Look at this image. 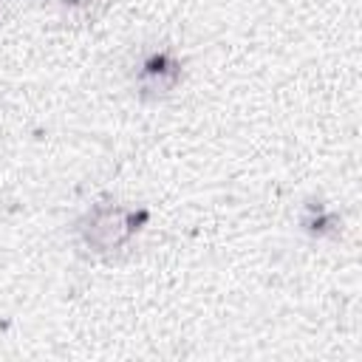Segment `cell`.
Instances as JSON below:
<instances>
[{
	"label": "cell",
	"mask_w": 362,
	"mask_h": 362,
	"mask_svg": "<svg viewBox=\"0 0 362 362\" xmlns=\"http://www.w3.org/2000/svg\"><path fill=\"white\" fill-rule=\"evenodd\" d=\"M71 3H82V0H71Z\"/></svg>",
	"instance_id": "cell-1"
}]
</instances>
